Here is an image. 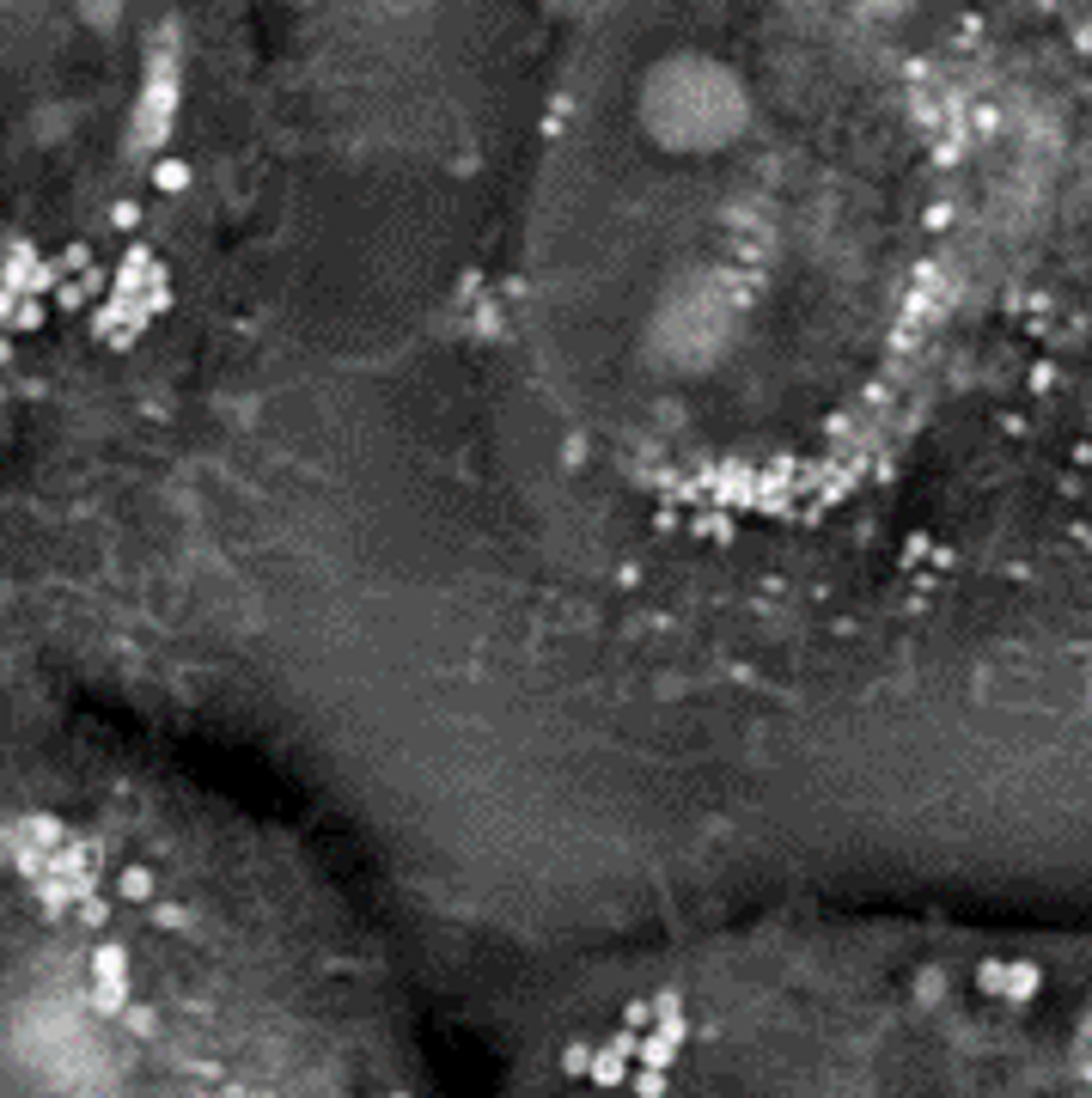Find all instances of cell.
<instances>
[{
	"label": "cell",
	"mask_w": 1092,
	"mask_h": 1098,
	"mask_svg": "<svg viewBox=\"0 0 1092 1098\" xmlns=\"http://www.w3.org/2000/svg\"><path fill=\"white\" fill-rule=\"evenodd\" d=\"M195 0H0V367L55 318L134 355L177 305L153 214L201 189Z\"/></svg>",
	"instance_id": "cell-2"
},
{
	"label": "cell",
	"mask_w": 1092,
	"mask_h": 1098,
	"mask_svg": "<svg viewBox=\"0 0 1092 1098\" xmlns=\"http://www.w3.org/2000/svg\"><path fill=\"white\" fill-rule=\"evenodd\" d=\"M513 1092H1092V928L684 898L434 952Z\"/></svg>",
	"instance_id": "cell-1"
},
{
	"label": "cell",
	"mask_w": 1092,
	"mask_h": 1098,
	"mask_svg": "<svg viewBox=\"0 0 1092 1098\" xmlns=\"http://www.w3.org/2000/svg\"><path fill=\"white\" fill-rule=\"evenodd\" d=\"M1068 214L1092 189V0H811Z\"/></svg>",
	"instance_id": "cell-3"
}]
</instances>
